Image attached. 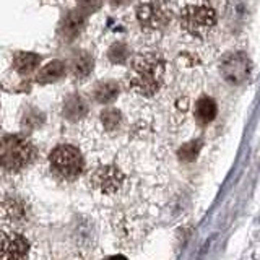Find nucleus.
I'll return each mask as SVG.
<instances>
[{"label":"nucleus","mask_w":260,"mask_h":260,"mask_svg":"<svg viewBox=\"0 0 260 260\" xmlns=\"http://www.w3.org/2000/svg\"><path fill=\"white\" fill-rule=\"evenodd\" d=\"M165 60L154 52H142L132 59L128 69V85L137 94L153 96L165 83Z\"/></svg>","instance_id":"1"},{"label":"nucleus","mask_w":260,"mask_h":260,"mask_svg":"<svg viewBox=\"0 0 260 260\" xmlns=\"http://www.w3.org/2000/svg\"><path fill=\"white\" fill-rule=\"evenodd\" d=\"M35 145L23 135H7L0 138V169L20 173L35 159Z\"/></svg>","instance_id":"2"},{"label":"nucleus","mask_w":260,"mask_h":260,"mask_svg":"<svg viewBox=\"0 0 260 260\" xmlns=\"http://www.w3.org/2000/svg\"><path fill=\"white\" fill-rule=\"evenodd\" d=\"M49 168L62 181H75L85 169V159L81 151L70 143L57 145L49 153Z\"/></svg>","instance_id":"3"},{"label":"nucleus","mask_w":260,"mask_h":260,"mask_svg":"<svg viewBox=\"0 0 260 260\" xmlns=\"http://www.w3.org/2000/svg\"><path fill=\"white\" fill-rule=\"evenodd\" d=\"M216 24V13L213 8L200 4H192L182 8L181 26L193 38H205Z\"/></svg>","instance_id":"4"},{"label":"nucleus","mask_w":260,"mask_h":260,"mask_svg":"<svg viewBox=\"0 0 260 260\" xmlns=\"http://www.w3.org/2000/svg\"><path fill=\"white\" fill-rule=\"evenodd\" d=\"M174 8L169 0H146L137 8V20L145 31H158L173 20Z\"/></svg>","instance_id":"5"},{"label":"nucleus","mask_w":260,"mask_h":260,"mask_svg":"<svg viewBox=\"0 0 260 260\" xmlns=\"http://www.w3.org/2000/svg\"><path fill=\"white\" fill-rule=\"evenodd\" d=\"M252 65L250 59L244 52H233L223 57L219 62V73L223 80L230 85H242L252 75Z\"/></svg>","instance_id":"6"},{"label":"nucleus","mask_w":260,"mask_h":260,"mask_svg":"<svg viewBox=\"0 0 260 260\" xmlns=\"http://www.w3.org/2000/svg\"><path fill=\"white\" fill-rule=\"evenodd\" d=\"M89 182L98 192L104 195H112L120 190V187L125 182L124 173L116 166H101L91 174Z\"/></svg>","instance_id":"7"},{"label":"nucleus","mask_w":260,"mask_h":260,"mask_svg":"<svg viewBox=\"0 0 260 260\" xmlns=\"http://www.w3.org/2000/svg\"><path fill=\"white\" fill-rule=\"evenodd\" d=\"M29 252V242L16 231L0 233V258H23Z\"/></svg>","instance_id":"8"},{"label":"nucleus","mask_w":260,"mask_h":260,"mask_svg":"<svg viewBox=\"0 0 260 260\" xmlns=\"http://www.w3.org/2000/svg\"><path fill=\"white\" fill-rule=\"evenodd\" d=\"M85 28V15L78 10H72L63 16L59 26V35L63 41L72 43L75 41Z\"/></svg>","instance_id":"9"},{"label":"nucleus","mask_w":260,"mask_h":260,"mask_svg":"<svg viewBox=\"0 0 260 260\" xmlns=\"http://www.w3.org/2000/svg\"><path fill=\"white\" fill-rule=\"evenodd\" d=\"M69 69L75 78H86L94 69V59L86 51H75L69 60Z\"/></svg>","instance_id":"10"},{"label":"nucleus","mask_w":260,"mask_h":260,"mask_svg":"<svg viewBox=\"0 0 260 260\" xmlns=\"http://www.w3.org/2000/svg\"><path fill=\"white\" fill-rule=\"evenodd\" d=\"M88 114V104L80 94H70L63 103V117L70 122H77Z\"/></svg>","instance_id":"11"},{"label":"nucleus","mask_w":260,"mask_h":260,"mask_svg":"<svg viewBox=\"0 0 260 260\" xmlns=\"http://www.w3.org/2000/svg\"><path fill=\"white\" fill-rule=\"evenodd\" d=\"M65 72H67V67H65L62 60H51L39 70L36 75V81L43 85L54 83V81H59L65 75Z\"/></svg>","instance_id":"12"},{"label":"nucleus","mask_w":260,"mask_h":260,"mask_svg":"<svg viewBox=\"0 0 260 260\" xmlns=\"http://www.w3.org/2000/svg\"><path fill=\"white\" fill-rule=\"evenodd\" d=\"M119 91H120V88L116 81L104 80V81H100V83L94 85L93 98H94V101H98L100 104H109L119 96Z\"/></svg>","instance_id":"13"},{"label":"nucleus","mask_w":260,"mask_h":260,"mask_svg":"<svg viewBox=\"0 0 260 260\" xmlns=\"http://www.w3.org/2000/svg\"><path fill=\"white\" fill-rule=\"evenodd\" d=\"M41 63V55L35 52H16L13 57V69L20 75H29Z\"/></svg>","instance_id":"14"},{"label":"nucleus","mask_w":260,"mask_h":260,"mask_svg":"<svg viewBox=\"0 0 260 260\" xmlns=\"http://www.w3.org/2000/svg\"><path fill=\"white\" fill-rule=\"evenodd\" d=\"M216 112H218L216 103L208 96L200 98L197 104H195V119H197L199 124H203V125L210 124V122L216 117Z\"/></svg>","instance_id":"15"},{"label":"nucleus","mask_w":260,"mask_h":260,"mask_svg":"<svg viewBox=\"0 0 260 260\" xmlns=\"http://www.w3.org/2000/svg\"><path fill=\"white\" fill-rule=\"evenodd\" d=\"M202 150V140H193V142H187L184 143L177 151V156L184 162H190L199 156V153Z\"/></svg>","instance_id":"16"},{"label":"nucleus","mask_w":260,"mask_h":260,"mask_svg":"<svg viewBox=\"0 0 260 260\" xmlns=\"http://www.w3.org/2000/svg\"><path fill=\"white\" fill-rule=\"evenodd\" d=\"M101 122L106 130H117L122 124V114L117 109L109 108L101 114Z\"/></svg>","instance_id":"17"},{"label":"nucleus","mask_w":260,"mask_h":260,"mask_svg":"<svg viewBox=\"0 0 260 260\" xmlns=\"http://www.w3.org/2000/svg\"><path fill=\"white\" fill-rule=\"evenodd\" d=\"M108 57L112 63L116 65H120V63H125L127 57H128V47L122 43H116L109 47V52H108Z\"/></svg>","instance_id":"18"},{"label":"nucleus","mask_w":260,"mask_h":260,"mask_svg":"<svg viewBox=\"0 0 260 260\" xmlns=\"http://www.w3.org/2000/svg\"><path fill=\"white\" fill-rule=\"evenodd\" d=\"M103 0H77V10L85 16L98 12L101 8Z\"/></svg>","instance_id":"19"},{"label":"nucleus","mask_w":260,"mask_h":260,"mask_svg":"<svg viewBox=\"0 0 260 260\" xmlns=\"http://www.w3.org/2000/svg\"><path fill=\"white\" fill-rule=\"evenodd\" d=\"M111 5H116V7H122V5H127L130 0H109Z\"/></svg>","instance_id":"20"}]
</instances>
